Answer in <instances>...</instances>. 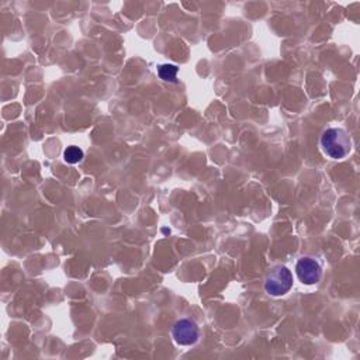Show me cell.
Returning a JSON list of instances; mask_svg holds the SVG:
<instances>
[{
	"mask_svg": "<svg viewBox=\"0 0 360 360\" xmlns=\"http://www.w3.org/2000/svg\"><path fill=\"white\" fill-rule=\"evenodd\" d=\"M321 148L328 158L341 161L352 151V139L343 128H328L321 137Z\"/></svg>",
	"mask_w": 360,
	"mask_h": 360,
	"instance_id": "obj_1",
	"label": "cell"
},
{
	"mask_svg": "<svg viewBox=\"0 0 360 360\" xmlns=\"http://www.w3.org/2000/svg\"><path fill=\"white\" fill-rule=\"evenodd\" d=\"M293 287V274L286 266L273 268L265 277V290L273 297L289 293Z\"/></svg>",
	"mask_w": 360,
	"mask_h": 360,
	"instance_id": "obj_2",
	"label": "cell"
},
{
	"mask_svg": "<svg viewBox=\"0 0 360 360\" xmlns=\"http://www.w3.org/2000/svg\"><path fill=\"white\" fill-rule=\"evenodd\" d=\"M172 337L174 342L180 346H192L200 338V330L196 322L188 318L179 319L172 330Z\"/></svg>",
	"mask_w": 360,
	"mask_h": 360,
	"instance_id": "obj_3",
	"label": "cell"
},
{
	"mask_svg": "<svg viewBox=\"0 0 360 360\" xmlns=\"http://www.w3.org/2000/svg\"><path fill=\"white\" fill-rule=\"evenodd\" d=\"M296 273L301 283L311 286L321 280L322 268L321 265L312 258H303L296 265Z\"/></svg>",
	"mask_w": 360,
	"mask_h": 360,
	"instance_id": "obj_4",
	"label": "cell"
},
{
	"mask_svg": "<svg viewBox=\"0 0 360 360\" xmlns=\"http://www.w3.org/2000/svg\"><path fill=\"white\" fill-rule=\"evenodd\" d=\"M179 68L172 63H165L158 68V75L165 82H176Z\"/></svg>",
	"mask_w": 360,
	"mask_h": 360,
	"instance_id": "obj_5",
	"label": "cell"
},
{
	"mask_svg": "<svg viewBox=\"0 0 360 360\" xmlns=\"http://www.w3.org/2000/svg\"><path fill=\"white\" fill-rule=\"evenodd\" d=\"M83 157H85V154L79 147H68L63 152L65 162L70 163V165H75V163L81 162L83 159Z\"/></svg>",
	"mask_w": 360,
	"mask_h": 360,
	"instance_id": "obj_6",
	"label": "cell"
}]
</instances>
